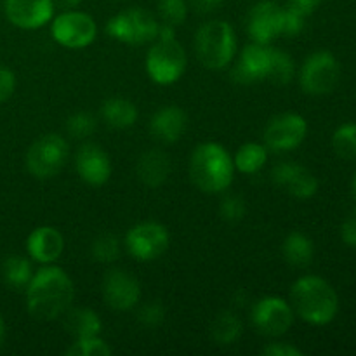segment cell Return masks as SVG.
I'll list each match as a JSON object with an SVG mask.
<instances>
[{"label": "cell", "mask_w": 356, "mask_h": 356, "mask_svg": "<svg viewBox=\"0 0 356 356\" xmlns=\"http://www.w3.org/2000/svg\"><path fill=\"white\" fill-rule=\"evenodd\" d=\"M243 332V323L233 312H222L214 318L211 327V336L219 346H232L240 339Z\"/></svg>", "instance_id": "obj_25"}, {"label": "cell", "mask_w": 356, "mask_h": 356, "mask_svg": "<svg viewBox=\"0 0 356 356\" xmlns=\"http://www.w3.org/2000/svg\"><path fill=\"white\" fill-rule=\"evenodd\" d=\"M306 14L298 10L292 6H284V13H282V35L285 37H296L305 30Z\"/></svg>", "instance_id": "obj_35"}, {"label": "cell", "mask_w": 356, "mask_h": 356, "mask_svg": "<svg viewBox=\"0 0 356 356\" xmlns=\"http://www.w3.org/2000/svg\"><path fill=\"white\" fill-rule=\"evenodd\" d=\"M52 2H54V6H59L61 7V9H75L76 6H80V2H82V0H52Z\"/></svg>", "instance_id": "obj_42"}, {"label": "cell", "mask_w": 356, "mask_h": 356, "mask_svg": "<svg viewBox=\"0 0 356 356\" xmlns=\"http://www.w3.org/2000/svg\"><path fill=\"white\" fill-rule=\"evenodd\" d=\"M75 170L83 183L103 186L111 176L110 155L96 143H86L75 155Z\"/></svg>", "instance_id": "obj_16"}, {"label": "cell", "mask_w": 356, "mask_h": 356, "mask_svg": "<svg viewBox=\"0 0 356 356\" xmlns=\"http://www.w3.org/2000/svg\"><path fill=\"white\" fill-rule=\"evenodd\" d=\"M341 236H343L344 243H348V245L356 249V211L351 212V214L348 216L346 221L343 222Z\"/></svg>", "instance_id": "obj_39"}, {"label": "cell", "mask_w": 356, "mask_h": 356, "mask_svg": "<svg viewBox=\"0 0 356 356\" xmlns=\"http://www.w3.org/2000/svg\"><path fill=\"white\" fill-rule=\"evenodd\" d=\"M282 13L284 6L275 0H261L250 9L247 17V31L252 42L268 45L282 35Z\"/></svg>", "instance_id": "obj_14"}, {"label": "cell", "mask_w": 356, "mask_h": 356, "mask_svg": "<svg viewBox=\"0 0 356 356\" xmlns=\"http://www.w3.org/2000/svg\"><path fill=\"white\" fill-rule=\"evenodd\" d=\"M308 134V122L294 111L275 115L264 129V145L273 152H292L299 148Z\"/></svg>", "instance_id": "obj_11"}, {"label": "cell", "mask_w": 356, "mask_h": 356, "mask_svg": "<svg viewBox=\"0 0 356 356\" xmlns=\"http://www.w3.org/2000/svg\"><path fill=\"white\" fill-rule=\"evenodd\" d=\"M170 243L169 232L163 225L155 221H145L132 226L125 235L127 252L139 263H149L167 252Z\"/></svg>", "instance_id": "obj_10"}, {"label": "cell", "mask_w": 356, "mask_h": 356, "mask_svg": "<svg viewBox=\"0 0 356 356\" xmlns=\"http://www.w3.org/2000/svg\"><path fill=\"white\" fill-rule=\"evenodd\" d=\"M186 127V111L179 106H174V104L156 110L152 120H149V134L153 136V139L165 143V145H172V143L179 141Z\"/></svg>", "instance_id": "obj_19"}, {"label": "cell", "mask_w": 356, "mask_h": 356, "mask_svg": "<svg viewBox=\"0 0 356 356\" xmlns=\"http://www.w3.org/2000/svg\"><path fill=\"white\" fill-rule=\"evenodd\" d=\"M282 254L291 266L306 268L312 264L313 257H315V245L305 233L292 232L285 236L284 243H282Z\"/></svg>", "instance_id": "obj_24"}, {"label": "cell", "mask_w": 356, "mask_h": 356, "mask_svg": "<svg viewBox=\"0 0 356 356\" xmlns=\"http://www.w3.org/2000/svg\"><path fill=\"white\" fill-rule=\"evenodd\" d=\"M198 14H211L222 6L225 0H190Z\"/></svg>", "instance_id": "obj_40"}, {"label": "cell", "mask_w": 356, "mask_h": 356, "mask_svg": "<svg viewBox=\"0 0 356 356\" xmlns=\"http://www.w3.org/2000/svg\"><path fill=\"white\" fill-rule=\"evenodd\" d=\"M96 127V117L89 111H76V113L70 115L68 120H66V131L75 139H87L94 134Z\"/></svg>", "instance_id": "obj_32"}, {"label": "cell", "mask_w": 356, "mask_h": 356, "mask_svg": "<svg viewBox=\"0 0 356 356\" xmlns=\"http://www.w3.org/2000/svg\"><path fill=\"white\" fill-rule=\"evenodd\" d=\"M252 323L259 334L266 337H280L294 323V309L291 302L278 296H266L252 306Z\"/></svg>", "instance_id": "obj_12"}, {"label": "cell", "mask_w": 356, "mask_h": 356, "mask_svg": "<svg viewBox=\"0 0 356 356\" xmlns=\"http://www.w3.org/2000/svg\"><path fill=\"white\" fill-rule=\"evenodd\" d=\"M3 339H6V323H3L2 315H0V346H2Z\"/></svg>", "instance_id": "obj_43"}, {"label": "cell", "mask_w": 356, "mask_h": 356, "mask_svg": "<svg viewBox=\"0 0 356 356\" xmlns=\"http://www.w3.org/2000/svg\"><path fill=\"white\" fill-rule=\"evenodd\" d=\"M195 52L205 68L222 70L232 65L236 54V35L232 24L212 19L202 24L195 33Z\"/></svg>", "instance_id": "obj_4"}, {"label": "cell", "mask_w": 356, "mask_h": 356, "mask_svg": "<svg viewBox=\"0 0 356 356\" xmlns=\"http://www.w3.org/2000/svg\"><path fill=\"white\" fill-rule=\"evenodd\" d=\"M159 16L162 23L179 26L188 17V2L186 0H159Z\"/></svg>", "instance_id": "obj_33"}, {"label": "cell", "mask_w": 356, "mask_h": 356, "mask_svg": "<svg viewBox=\"0 0 356 356\" xmlns=\"http://www.w3.org/2000/svg\"><path fill=\"white\" fill-rule=\"evenodd\" d=\"M28 256L40 264H52L65 250L61 232L52 226H38L26 238Z\"/></svg>", "instance_id": "obj_20"}, {"label": "cell", "mask_w": 356, "mask_h": 356, "mask_svg": "<svg viewBox=\"0 0 356 356\" xmlns=\"http://www.w3.org/2000/svg\"><path fill=\"white\" fill-rule=\"evenodd\" d=\"M103 299L115 312H129L136 308L141 299V285L139 280L129 271L115 268L110 270L103 278L101 284Z\"/></svg>", "instance_id": "obj_13"}, {"label": "cell", "mask_w": 356, "mask_h": 356, "mask_svg": "<svg viewBox=\"0 0 356 356\" xmlns=\"http://www.w3.org/2000/svg\"><path fill=\"white\" fill-rule=\"evenodd\" d=\"M268 162V149L261 143H245L240 146L235 153V169L242 174H256L266 165Z\"/></svg>", "instance_id": "obj_26"}, {"label": "cell", "mask_w": 356, "mask_h": 356, "mask_svg": "<svg viewBox=\"0 0 356 356\" xmlns=\"http://www.w3.org/2000/svg\"><path fill=\"white\" fill-rule=\"evenodd\" d=\"M341 76V66L329 51H316L306 58L299 70L301 89L309 96H325L336 89Z\"/></svg>", "instance_id": "obj_8"}, {"label": "cell", "mask_w": 356, "mask_h": 356, "mask_svg": "<svg viewBox=\"0 0 356 356\" xmlns=\"http://www.w3.org/2000/svg\"><path fill=\"white\" fill-rule=\"evenodd\" d=\"M351 188H353V195H355V198H356V174H355V177H353V184H351Z\"/></svg>", "instance_id": "obj_44"}, {"label": "cell", "mask_w": 356, "mask_h": 356, "mask_svg": "<svg viewBox=\"0 0 356 356\" xmlns=\"http://www.w3.org/2000/svg\"><path fill=\"white\" fill-rule=\"evenodd\" d=\"M264 356H302V351L289 343H270L263 350Z\"/></svg>", "instance_id": "obj_38"}, {"label": "cell", "mask_w": 356, "mask_h": 356, "mask_svg": "<svg viewBox=\"0 0 356 356\" xmlns=\"http://www.w3.org/2000/svg\"><path fill=\"white\" fill-rule=\"evenodd\" d=\"M68 143L59 134H45L28 148L26 169L37 179L58 176L68 160Z\"/></svg>", "instance_id": "obj_7"}, {"label": "cell", "mask_w": 356, "mask_h": 356, "mask_svg": "<svg viewBox=\"0 0 356 356\" xmlns=\"http://www.w3.org/2000/svg\"><path fill=\"white\" fill-rule=\"evenodd\" d=\"M291 306L294 315L312 325H327L339 309V298L332 285L315 275L298 278L291 289Z\"/></svg>", "instance_id": "obj_2"}, {"label": "cell", "mask_w": 356, "mask_h": 356, "mask_svg": "<svg viewBox=\"0 0 356 356\" xmlns=\"http://www.w3.org/2000/svg\"><path fill=\"white\" fill-rule=\"evenodd\" d=\"M65 330L73 339H83V337L99 336L103 329L99 315L90 308H68L65 313Z\"/></svg>", "instance_id": "obj_22"}, {"label": "cell", "mask_w": 356, "mask_h": 356, "mask_svg": "<svg viewBox=\"0 0 356 356\" xmlns=\"http://www.w3.org/2000/svg\"><path fill=\"white\" fill-rule=\"evenodd\" d=\"M75 298V285L63 268L47 266L33 273L26 287V309L33 318L51 322L68 312Z\"/></svg>", "instance_id": "obj_1"}, {"label": "cell", "mask_w": 356, "mask_h": 356, "mask_svg": "<svg viewBox=\"0 0 356 356\" xmlns=\"http://www.w3.org/2000/svg\"><path fill=\"white\" fill-rule=\"evenodd\" d=\"M188 170L190 179L198 190L209 195H218L232 186L235 163L225 146L209 141L193 149Z\"/></svg>", "instance_id": "obj_3"}, {"label": "cell", "mask_w": 356, "mask_h": 356, "mask_svg": "<svg viewBox=\"0 0 356 356\" xmlns=\"http://www.w3.org/2000/svg\"><path fill=\"white\" fill-rule=\"evenodd\" d=\"M271 179L277 186L284 188L287 193L301 200L315 197L318 191V179L315 174L294 162H280L275 165V169L271 170Z\"/></svg>", "instance_id": "obj_17"}, {"label": "cell", "mask_w": 356, "mask_h": 356, "mask_svg": "<svg viewBox=\"0 0 356 356\" xmlns=\"http://www.w3.org/2000/svg\"><path fill=\"white\" fill-rule=\"evenodd\" d=\"M120 240L113 233H103L90 245V254H92L94 261L103 264L115 263L120 257Z\"/></svg>", "instance_id": "obj_29"}, {"label": "cell", "mask_w": 356, "mask_h": 356, "mask_svg": "<svg viewBox=\"0 0 356 356\" xmlns=\"http://www.w3.org/2000/svg\"><path fill=\"white\" fill-rule=\"evenodd\" d=\"M332 148L341 159H356V124H344L334 132Z\"/></svg>", "instance_id": "obj_30"}, {"label": "cell", "mask_w": 356, "mask_h": 356, "mask_svg": "<svg viewBox=\"0 0 356 356\" xmlns=\"http://www.w3.org/2000/svg\"><path fill=\"white\" fill-rule=\"evenodd\" d=\"M271 63V47L264 44L245 45L240 52L236 65L233 66L232 76L238 83H256L268 79Z\"/></svg>", "instance_id": "obj_18"}, {"label": "cell", "mask_w": 356, "mask_h": 356, "mask_svg": "<svg viewBox=\"0 0 356 356\" xmlns=\"http://www.w3.org/2000/svg\"><path fill=\"white\" fill-rule=\"evenodd\" d=\"M320 3H322V0H289V6L296 7V9L301 10L306 16H309Z\"/></svg>", "instance_id": "obj_41"}, {"label": "cell", "mask_w": 356, "mask_h": 356, "mask_svg": "<svg viewBox=\"0 0 356 356\" xmlns=\"http://www.w3.org/2000/svg\"><path fill=\"white\" fill-rule=\"evenodd\" d=\"M101 117L110 127L127 129L138 122V106L125 97H110L101 104Z\"/></svg>", "instance_id": "obj_23"}, {"label": "cell", "mask_w": 356, "mask_h": 356, "mask_svg": "<svg viewBox=\"0 0 356 356\" xmlns=\"http://www.w3.org/2000/svg\"><path fill=\"white\" fill-rule=\"evenodd\" d=\"M186 63V51L176 38H156L145 59L146 73L159 86L176 83L183 76Z\"/></svg>", "instance_id": "obj_5"}, {"label": "cell", "mask_w": 356, "mask_h": 356, "mask_svg": "<svg viewBox=\"0 0 356 356\" xmlns=\"http://www.w3.org/2000/svg\"><path fill=\"white\" fill-rule=\"evenodd\" d=\"M3 10L10 23L21 30H38L54 16L52 0H3Z\"/></svg>", "instance_id": "obj_15"}, {"label": "cell", "mask_w": 356, "mask_h": 356, "mask_svg": "<svg viewBox=\"0 0 356 356\" xmlns=\"http://www.w3.org/2000/svg\"><path fill=\"white\" fill-rule=\"evenodd\" d=\"M111 353H113V350H111L110 344L101 339L99 336L75 339L66 351L68 356H110Z\"/></svg>", "instance_id": "obj_31"}, {"label": "cell", "mask_w": 356, "mask_h": 356, "mask_svg": "<svg viewBox=\"0 0 356 356\" xmlns=\"http://www.w3.org/2000/svg\"><path fill=\"white\" fill-rule=\"evenodd\" d=\"M2 277L10 289H26L33 277V268L24 256H9L2 264Z\"/></svg>", "instance_id": "obj_27"}, {"label": "cell", "mask_w": 356, "mask_h": 356, "mask_svg": "<svg viewBox=\"0 0 356 356\" xmlns=\"http://www.w3.org/2000/svg\"><path fill=\"white\" fill-rule=\"evenodd\" d=\"M138 320L141 322V325L148 327V329L159 327L165 320V308L159 301L146 302L138 312Z\"/></svg>", "instance_id": "obj_36"}, {"label": "cell", "mask_w": 356, "mask_h": 356, "mask_svg": "<svg viewBox=\"0 0 356 356\" xmlns=\"http://www.w3.org/2000/svg\"><path fill=\"white\" fill-rule=\"evenodd\" d=\"M51 35L66 49H83L97 37V24L90 14L82 10H65L52 19Z\"/></svg>", "instance_id": "obj_9"}, {"label": "cell", "mask_w": 356, "mask_h": 356, "mask_svg": "<svg viewBox=\"0 0 356 356\" xmlns=\"http://www.w3.org/2000/svg\"><path fill=\"white\" fill-rule=\"evenodd\" d=\"M219 214L225 219L226 222H232V225H236V222L242 221L247 214V202L243 200L238 195H228L221 200V205H219Z\"/></svg>", "instance_id": "obj_34"}, {"label": "cell", "mask_w": 356, "mask_h": 356, "mask_svg": "<svg viewBox=\"0 0 356 356\" xmlns=\"http://www.w3.org/2000/svg\"><path fill=\"white\" fill-rule=\"evenodd\" d=\"M14 90H16V75L13 70L0 66V104L10 99Z\"/></svg>", "instance_id": "obj_37"}, {"label": "cell", "mask_w": 356, "mask_h": 356, "mask_svg": "<svg viewBox=\"0 0 356 356\" xmlns=\"http://www.w3.org/2000/svg\"><path fill=\"white\" fill-rule=\"evenodd\" d=\"M170 159L162 149H148L139 156L136 163V174L139 181L148 188H159L169 179Z\"/></svg>", "instance_id": "obj_21"}, {"label": "cell", "mask_w": 356, "mask_h": 356, "mask_svg": "<svg viewBox=\"0 0 356 356\" xmlns=\"http://www.w3.org/2000/svg\"><path fill=\"white\" fill-rule=\"evenodd\" d=\"M160 23L149 10L143 7L122 10L106 24V33L113 40L129 45H143L153 42L159 33Z\"/></svg>", "instance_id": "obj_6"}, {"label": "cell", "mask_w": 356, "mask_h": 356, "mask_svg": "<svg viewBox=\"0 0 356 356\" xmlns=\"http://www.w3.org/2000/svg\"><path fill=\"white\" fill-rule=\"evenodd\" d=\"M296 75V63L291 54L284 51V49L271 47V63L270 72H268V79L275 86H287L292 82Z\"/></svg>", "instance_id": "obj_28"}]
</instances>
